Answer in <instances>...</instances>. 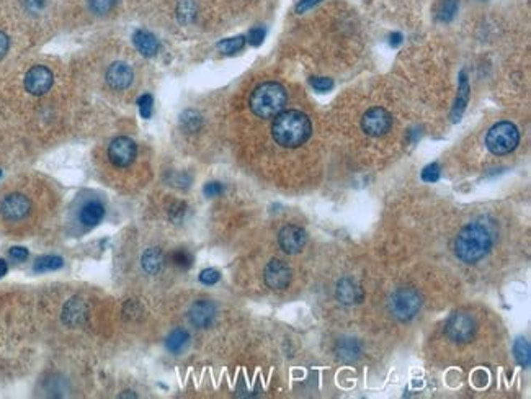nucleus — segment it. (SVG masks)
<instances>
[{"mask_svg":"<svg viewBox=\"0 0 531 399\" xmlns=\"http://www.w3.org/2000/svg\"><path fill=\"white\" fill-rule=\"evenodd\" d=\"M313 133L309 116L299 110H286L274 116L272 124L273 140L281 147L295 149L304 145Z\"/></svg>","mask_w":531,"mask_h":399,"instance_id":"obj_1","label":"nucleus"},{"mask_svg":"<svg viewBox=\"0 0 531 399\" xmlns=\"http://www.w3.org/2000/svg\"><path fill=\"white\" fill-rule=\"evenodd\" d=\"M490 248H492V237H490L489 231L476 223L463 228L456 237V242H454V250H456L458 259L467 263V266L483 260L489 254Z\"/></svg>","mask_w":531,"mask_h":399,"instance_id":"obj_2","label":"nucleus"},{"mask_svg":"<svg viewBox=\"0 0 531 399\" xmlns=\"http://www.w3.org/2000/svg\"><path fill=\"white\" fill-rule=\"evenodd\" d=\"M288 95L285 87L278 82H263L252 92L249 105L252 113L259 118H274L285 110Z\"/></svg>","mask_w":531,"mask_h":399,"instance_id":"obj_3","label":"nucleus"},{"mask_svg":"<svg viewBox=\"0 0 531 399\" xmlns=\"http://www.w3.org/2000/svg\"><path fill=\"white\" fill-rule=\"evenodd\" d=\"M389 311L395 319L406 322L413 319L422 308V297L417 290L411 286H402L391 295L388 301Z\"/></svg>","mask_w":531,"mask_h":399,"instance_id":"obj_4","label":"nucleus"},{"mask_svg":"<svg viewBox=\"0 0 531 399\" xmlns=\"http://www.w3.org/2000/svg\"><path fill=\"white\" fill-rule=\"evenodd\" d=\"M520 142V131L510 121H501V123L494 124L489 129L487 138H485V145L487 149L496 156L508 154L519 146Z\"/></svg>","mask_w":531,"mask_h":399,"instance_id":"obj_5","label":"nucleus"},{"mask_svg":"<svg viewBox=\"0 0 531 399\" xmlns=\"http://www.w3.org/2000/svg\"><path fill=\"white\" fill-rule=\"evenodd\" d=\"M31 212H33V203L28 196L20 192L8 194L0 201V216L6 223H24L25 219H28Z\"/></svg>","mask_w":531,"mask_h":399,"instance_id":"obj_6","label":"nucleus"},{"mask_svg":"<svg viewBox=\"0 0 531 399\" xmlns=\"http://www.w3.org/2000/svg\"><path fill=\"white\" fill-rule=\"evenodd\" d=\"M136 142L128 136L115 138V140L111 141V145L108 146V158H110V163L113 164L115 167L124 169L128 167V165H131L134 159H136Z\"/></svg>","mask_w":531,"mask_h":399,"instance_id":"obj_7","label":"nucleus"},{"mask_svg":"<svg viewBox=\"0 0 531 399\" xmlns=\"http://www.w3.org/2000/svg\"><path fill=\"white\" fill-rule=\"evenodd\" d=\"M391 127H393V116H391L388 110L381 109V106L370 109L362 118V128L368 136H384L391 129Z\"/></svg>","mask_w":531,"mask_h":399,"instance_id":"obj_8","label":"nucleus"},{"mask_svg":"<svg viewBox=\"0 0 531 399\" xmlns=\"http://www.w3.org/2000/svg\"><path fill=\"white\" fill-rule=\"evenodd\" d=\"M447 334L454 342H469L476 334L474 317L466 315V313H454L447 322Z\"/></svg>","mask_w":531,"mask_h":399,"instance_id":"obj_9","label":"nucleus"},{"mask_svg":"<svg viewBox=\"0 0 531 399\" xmlns=\"http://www.w3.org/2000/svg\"><path fill=\"white\" fill-rule=\"evenodd\" d=\"M263 280L268 288L277 291L285 290L291 284V268L288 267V263L283 262V260H270L267 267H265Z\"/></svg>","mask_w":531,"mask_h":399,"instance_id":"obj_10","label":"nucleus"},{"mask_svg":"<svg viewBox=\"0 0 531 399\" xmlns=\"http://www.w3.org/2000/svg\"><path fill=\"white\" fill-rule=\"evenodd\" d=\"M54 75L46 66H35L25 75V89L31 95H44L53 87Z\"/></svg>","mask_w":531,"mask_h":399,"instance_id":"obj_11","label":"nucleus"},{"mask_svg":"<svg viewBox=\"0 0 531 399\" xmlns=\"http://www.w3.org/2000/svg\"><path fill=\"white\" fill-rule=\"evenodd\" d=\"M278 242H280L283 252L291 255L298 254L304 249L306 242H308V234L298 224H288L278 234Z\"/></svg>","mask_w":531,"mask_h":399,"instance_id":"obj_12","label":"nucleus"},{"mask_svg":"<svg viewBox=\"0 0 531 399\" xmlns=\"http://www.w3.org/2000/svg\"><path fill=\"white\" fill-rule=\"evenodd\" d=\"M134 79V73L131 66L126 62H115L108 67L106 71V84L113 91H126Z\"/></svg>","mask_w":531,"mask_h":399,"instance_id":"obj_13","label":"nucleus"},{"mask_svg":"<svg viewBox=\"0 0 531 399\" xmlns=\"http://www.w3.org/2000/svg\"><path fill=\"white\" fill-rule=\"evenodd\" d=\"M363 290L357 281L350 277H344V279L339 280L335 288V298L339 299L342 304L345 306H353V304H358L363 301Z\"/></svg>","mask_w":531,"mask_h":399,"instance_id":"obj_14","label":"nucleus"},{"mask_svg":"<svg viewBox=\"0 0 531 399\" xmlns=\"http://www.w3.org/2000/svg\"><path fill=\"white\" fill-rule=\"evenodd\" d=\"M188 317H190L192 324L198 327V329H205V327L213 324L216 317V306L208 299H200V301L192 304Z\"/></svg>","mask_w":531,"mask_h":399,"instance_id":"obj_15","label":"nucleus"},{"mask_svg":"<svg viewBox=\"0 0 531 399\" xmlns=\"http://www.w3.org/2000/svg\"><path fill=\"white\" fill-rule=\"evenodd\" d=\"M335 353L340 362L353 363L358 360L360 355H362V345H360L357 339H352V337L340 339L335 345Z\"/></svg>","mask_w":531,"mask_h":399,"instance_id":"obj_16","label":"nucleus"},{"mask_svg":"<svg viewBox=\"0 0 531 399\" xmlns=\"http://www.w3.org/2000/svg\"><path fill=\"white\" fill-rule=\"evenodd\" d=\"M133 43L138 51L146 57L154 56L157 55V51H159V41H157L154 35L146 30H138L136 33L133 35Z\"/></svg>","mask_w":531,"mask_h":399,"instance_id":"obj_17","label":"nucleus"},{"mask_svg":"<svg viewBox=\"0 0 531 399\" xmlns=\"http://www.w3.org/2000/svg\"><path fill=\"white\" fill-rule=\"evenodd\" d=\"M164 252L159 248H151L142 254L141 257V266L144 272H147L149 275H156L160 272V268L164 267Z\"/></svg>","mask_w":531,"mask_h":399,"instance_id":"obj_18","label":"nucleus"},{"mask_svg":"<svg viewBox=\"0 0 531 399\" xmlns=\"http://www.w3.org/2000/svg\"><path fill=\"white\" fill-rule=\"evenodd\" d=\"M103 214H105V208L100 201H88L80 212V223L87 228L97 226L103 219Z\"/></svg>","mask_w":531,"mask_h":399,"instance_id":"obj_19","label":"nucleus"},{"mask_svg":"<svg viewBox=\"0 0 531 399\" xmlns=\"http://www.w3.org/2000/svg\"><path fill=\"white\" fill-rule=\"evenodd\" d=\"M467 100H469V84H467V79H466V74L461 73L460 75V89H458V98H456V103H454V109H453V120H460V116L463 115V111H465L466 105H467Z\"/></svg>","mask_w":531,"mask_h":399,"instance_id":"obj_20","label":"nucleus"},{"mask_svg":"<svg viewBox=\"0 0 531 399\" xmlns=\"http://www.w3.org/2000/svg\"><path fill=\"white\" fill-rule=\"evenodd\" d=\"M188 340H190V334H188V331L175 329L170 333L167 340H165V347H167L172 353H180L188 345Z\"/></svg>","mask_w":531,"mask_h":399,"instance_id":"obj_21","label":"nucleus"},{"mask_svg":"<svg viewBox=\"0 0 531 399\" xmlns=\"http://www.w3.org/2000/svg\"><path fill=\"white\" fill-rule=\"evenodd\" d=\"M514 355H515L516 363H519L520 366H523V369H528L530 362H531V349H530L528 340L516 339V342L514 345Z\"/></svg>","mask_w":531,"mask_h":399,"instance_id":"obj_22","label":"nucleus"},{"mask_svg":"<svg viewBox=\"0 0 531 399\" xmlns=\"http://www.w3.org/2000/svg\"><path fill=\"white\" fill-rule=\"evenodd\" d=\"M244 46H245V38L244 37H236V38L223 39V41L218 44V49L221 53H224V55H234V53L241 51V49Z\"/></svg>","mask_w":531,"mask_h":399,"instance_id":"obj_23","label":"nucleus"},{"mask_svg":"<svg viewBox=\"0 0 531 399\" xmlns=\"http://www.w3.org/2000/svg\"><path fill=\"white\" fill-rule=\"evenodd\" d=\"M62 267V259L56 257V255H46V257L38 259V262L35 263V272H49V270H57Z\"/></svg>","mask_w":531,"mask_h":399,"instance_id":"obj_24","label":"nucleus"},{"mask_svg":"<svg viewBox=\"0 0 531 399\" xmlns=\"http://www.w3.org/2000/svg\"><path fill=\"white\" fill-rule=\"evenodd\" d=\"M458 10V0H443L438 8V20L449 21L453 20L454 13Z\"/></svg>","mask_w":531,"mask_h":399,"instance_id":"obj_25","label":"nucleus"},{"mask_svg":"<svg viewBox=\"0 0 531 399\" xmlns=\"http://www.w3.org/2000/svg\"><path fill=\"white\" fill-rule=\"evenodd\" d=\"M172 262L175 267L178 268H183V270H187V268L192 267L193 263V257L192 254L188 252V250L185 249H177L175 252L172 254Z\"/></svg>","mask_w":531,"mask_h":399,"instance_id":"obj_26","label":"nucleus"},{"mask_svg":"<svg viewBox=\"0 0 531 399\" xmlns=\"http://www.w3.org/2000/svg\"><path fill=\"white\" fill-rule=\"evenodd\" d=\"M116 0H88V6L97 15H106L115 8Z\"/></svg>","mask_w":531,"mask_h":399,"instance_id":"obj_27","label":"nucleus"},{"mask_svg":"<svg viewBox=\"0 0 531 399\" xmlns=\"http://www.w3.org/2000/svg\"><path fill=\"white\" fill-rule=\"evenodd\" d=\"M182 124L185 127V129H188V131H196L201 124V116L198 115L196 111L188 110L182 115Z\"/></svg>","mask_w":531,"mask_h":399,"instance_id":"obj_28","label":"nucleus"},{"mask_svg":"<svg viewBox=\"0 0 531 399\" xmlns=\"http://www.w3.org/2000/svg\"><path fill=\"white\" fill-rule=\"evenodd\" d=\"M193 15H195V6H193L192 0H183L178 6V19L182 24H188L192 21Z\"/></svg>","mask_w":531,"mask_h":399,"instance_id":"obj_29","label":"nucleus"},{"mask_svg":"<svg viewBox=\"0 0 531 399\" xmlns=\"http://www.w3.org/2000/svg\"><path fill=\"white\" fill-rule=\"evenodd\" d=\"M152 103H154V100H152V97L149 95V93H144V95L139 97L138 106H139V113H141L142 118H146V120L151 118Z\"/></svg>","mask_w":531,"mask_h":399,"instance_id":"obj_30","label":"nucleus"},{"mask_svg":"<svg viewBox=\"0 0 531 399\" xmlns=\"http://www.w3.org/2000/svg\"><path fill=\"white\" fill-rule=\"evenodd\" d=\"M440 174H442V170H440V165L438 164H430L427 165V167L422 170V180L424 182H436L440 178Z\"/></svg>","mask_w":531,"mask_h":399,"instance_id":"obj_31","label":"nucleus"},{"mask_svg":"<svg viewBox=\"0 0 531 399\" xmlns=\"http://www.w3.org/2000/svg\"><path fill=\"white\" fill-rule=\"evenodd\" d=\"M219 279H221V273H219L216 268H206L200 273V281L203 285H214L218 284Z\"/></svg>","mask_w":531,"mask_h":399,"instance_id":"obj_32","label":"nucleus"},{"mask_svg":"<svg viewBox=\"0 0 531 399\" xmlns=\"http://www.w3.org/2000/svg\"><path fill=\"white\" fill-rule=\"evenodd\" d=\"M310 85H313L317 92H328L334 87V80L327 77H313L310 79Z\"/></svg>","mask_w":531,"mask_h":399,"instance_id":"obj_33","label":"nucleus"},{"mask_svg":"<svg viewBox=\"0 0 531 399\" xmlns=\"http://www.w3.org/2000/svg\"><path fill=\"white\" fill-rule=\"evenodd\" d=\"M265 35H267V31H265L263 26H255L249 31V43L252 46H259L265 39Z\"/></svg>","mask_w":531,"mask_h":399,"instance_id":"obj_34","label":"nucleus"},{"mask_svg":"<svg viewBox=\"0 0 531 399\" xmlns=\"http://www.w3.org/2000/svg\"><path fill=\"white\" fill-rule=\"evenodd\" d=\"M224 192V187L219 182H209L206 183L203 188V194L209 198H214V196H219Z\"/></svg>","mask_w":531,"mask_h":399,"instance_id":"obj_35","label":"nucleus"},{"mask_svg":"<svg viewBox=\"0 0 531 399\" xmlns=\"http://www.w3.org/2000/svg\"><path fill=\"white\" fill-rule=\"evenodd\" d=\"M185 210H187L185 203H182V201H180V203H175L172 208H170V213H169L170 218H172L174 221H180L183 214H185Z\"/></svg>","mask_w":531,"mask_h":399,"instance_id":"obj_36","label":"nucleus"},{"mask_svg":"<svg viewBox=\"0 0 531 399\" xmlns=\"http://www.w3.org/2000/svg\"><path fill=\"white\" fill-rule=\"evenodd\" d=\"M10 257L17 262H25L28 259V250L25 248H13L10 249Z\"/></svg>","mask_w":531,"mask_h":399,"instance_id":"obj_37","label":"nucleus"},{"mask_svg":"<svg viewBox=\"0 0 531 399\" xmlns=\"http://www.w3.org/2000/svg\"><path fill=\"white\" fill-rule=\"evenodd\" d=\"M319 2H321V0H301V2L298 3V7H296V12L304 13L306 10H309V8L317 6Z\"/></svg>","mask_w":531,"mask_h":399,"instance_id":"obj_38","label":"nucleus"},{"mask_svg":"<svg viewBox=\"0 0 531 399\" xmlns=\"http://www.w3.org/2000/svg\"><path fill=\"white\" fill-rule=\"evenodd\" d=\"M8 51V37L3 31H0V59L6 56V53Z\"/></svg>","mask_w":531,"mask_h":399,"instance_id":"obj_39","label":"nucleus"},{"mask_svg":"<svg viewBox=\"0 0 531 399\" xmlns=\"http://www.w3.org/2000/svg\"><path fill=\"white\" fill-rule=\"evenodd\" d=\"M389 43H391V46H399V44L402 43V35H400V33H393V35H391Z\"/></svg>","mask_w":531,"mask_h":399,"instance_id":"obj_40","label":"nucleus"},{"mask_svg":"<svg viewBox=\"0 0 531 399\" xmlns=\"http://www.w3.org/2000/svg\"><path fill=\"white\" fill-rule=\"evenodd\" d=\"M26 3H28L30 8H33V10H38V8L43 7V0H26Z\"/></svg>","mask_w":531,"mask_h":399,"instance_id":"obj_41","label":"nucleus"},{"mask_svg":"<svg viewBox=\"0 0 531 399\" xmlns=\"http://www.w3.org/2000/svg\"><path fill=\"white\" fill-rule=\"evenodd\" d=\"M7 262H6V260H2V259H0V279H2V277L3 275H6V273H7Z\"/></svg>","mask_w":531,"mask_h":399,"instance_id":"obj_42","label":"nucleus"}]
</instances>
